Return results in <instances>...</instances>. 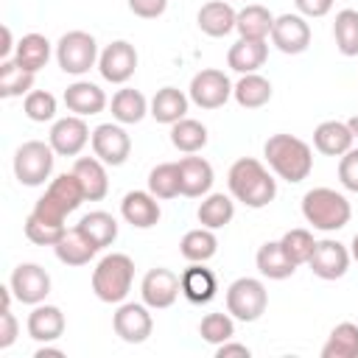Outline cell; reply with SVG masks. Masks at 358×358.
Here are the masks:
<instances>
[{"instance_id": "53", "label": "cell", "mask_w": 358, "mask_h": 358, "mask_svg": "<svg viewBox=\"0 0 358 358\" xmlns=\"http://www.w3.org/2000/svg\"><path fill=\"white\" fill-rule=\"evenodd\" d=\"M347 126H350V131H352V137L358 140V115H352V117L347 120Z\"/></svg>"}, {"instance_id": "14", "label": "cell", "mask_w": 358, "mask_h": 358, "mask_svg": "<svg viewBox=\"0 0 358 358\" xmlns=\"http://www.w3.org/2000/svg\"><path fill=\"white\" fill-rule=\"evenodd\" d=\"M8 285H11L17 302H22V305H39L50 294V274L39 263H20L11 271Z\"/></svg>"}, {"instance_id": "33", "label": "cell", "mask_w": 358, "mask_h": 358, "mask_svg": "<svg viewBox=\"0 0 358 358\" xmlns=\"http://www.w3.org/2000/svg\"><path fill=\"white\" fill-rule=\"evenodd\" d=\"M76 227L92 241V246H95L98 252L106 249V246H112L115 238H117V221H115V215L106 213V210H92V213L81 215V221H78Z\"/></svg>"}, {"instance_id": "40", "label": "cell", "mask_w": 358, "mask_h": 358, "mask_svg": "<svg viewBox=\"0 0 358 358\" xmlns=\"http://www.w3.org/2000/svg\"><path fill=\"white\" fill-rule=\"evenodd\" d=\"M148 190L168 201V199H176L182 196V176H179V162H159L148 171Z\"/></svg>"}, {"instance_id": "16", "label": "cell", "mask_w": 358, "mask_h": 358, "mask_svg": "<svg viewBox=\"0 0 358 358\" xmlns=\"http://www.w3.org/2000/svg\"><path fill=\"white\" fill-rule=\"evenodd\" d=\"M182 294V282H179V274H173L171 268H151L145 271L143 282H140V296L143 302L151 308V310H165L176 302V296Z\"/></svg>"}, {"instance_id": "27", "label": "cell", "mask_w": 358, "mask_h": 358, "mask_svg": "<svg viewBox=\"0 0 358 358\" xmlns=\"http://www.w3.org/2000/svg\"><path fill=\"white\" fill-rule=\"evenodd\" d=\"M73 173L78 176L87 201H101L109 193V176H106V165L98 157H76L73 162Z\"/></svg>"}, {"instance_id": "45", "label": "cell", "mask_w": 358, "mask_h": 358, "mask_svg": "<svg viewBox=\"0 0 358 358\" xmlns=\"http://www.w3.org/2000/svg\"><path fill=\"white\" fill-rule=\"evenodd\" d=\"M280 243H282L285 255H288V257H291L296 266L308 263V260H310V255H313V246H316V241H313L310 229H302V227L288 229V232L280 238Z\"/></svg>"}, {"instance_id": "55", "label": "cell", "mask_w": 358, "mask_h": 358, "mask_svg": "<svg viewBox=\"0 0 358 358\" xmlns=\"http://www.w3.org/2000/svg\"><path fill=\"white\" fill-rule=\"evenodd\" d=\"M229 3H232V0H229Z\"/></svg>"}, {"instance_id": "31", "label": "cell", "mask_w": 358, "mask_h": 358, "mask_svg": "<svg viewBox=\"0 0 358 358\" xmlns=\"http://www.w3.org/2000/svg\"><path fill=\"white\" fill-rule=\"evenodd\" d=\"M271 25H274V14L260 3L243 6L238 11V20H235V31L243 39H268L271 36Z\"/></svg>"}, {"instance_id": "9", "label": "cell", "mask_w": 358, "mask_h": 358, "mask_svg": "<svg viewBox=\"0 0 358 358\" xmlns=\"http://www.w3.org/2000/svg\"><path fill=\"white\" fill-rule=\"evenodd\" d=\"M187 95L199 109H221L232 98V81L224 70L204 67L190 78Z\"/></svg>"}, {"instance_id": "54", "label": "cell", "mask_w": 358, "mask_h": 358, "mask_svg": "<svg viewBox=\"0 0 358 358\" xmlns=\"http://www.w3.org/2000/svg\"><path fill=\"white\" fill-rule=\"evenodd\" d=\"M350 255H352V260L358 263V232L352 235V243H350Z\"/></svg>"}, {"instance_id": "5", "label": "cell", "mask_w": 358, "mask_h": 358, "mask_svg": "<svg viewBox=\"0 0 358 358\" xmlns=\"http://www.w3.org/2000/svg\"><path fill=\"white\" fill-rule=\"evenodd\" d=\"M81 201H87L84 196V187L78 182V176L70 171V173H59L48 182L45 193L36 199L34 204V215L50 221V224H64V218L70 213H76L81 207Z\"/></svg>"}, {"instance_id": "32", "label": "cell", "mask_w": 358, "mask_h": 358, "mask_svg": "<svg viewBox=\"0 0 358 358\" xmlns=\"http://www.w3.org/2000/svg\"><path fill=\"white\" fill-rule=\"evenodd\" d=\"M148 98L140 92V90H131V87H120L115 95H112V117L123 126H131V123H140L145 115H148Z\"/></svg>"}, {"instance_id": "37", "label": "cell", "mask_w": 358, "mask_h": 358, "mask_svg": "<svg viewBox=\"0 0 358 358\" xmlns=\"http://www.w3.org/2000/svg\"><path fill=\"white\" fill-rule=\"evenodd\" d=\"M207 140H210V134H207V126L201 120L182 117L171 126V143L182 154H199L207 145Z\"/></svg>"}, {"instance_id": "52", "label": "cell", "mask_w": 358, "mask_h": 358, "mask_svg": "<svg viewBox=\"0 0 358 358\" xmlns=\"http://www.w3.org/2000/svg\"><path fill=\"white\" fill-rule=\"evenodd\" d=\"M50 355H56V358H62V355H64V352H62V350H59V347H48V344H45V347H39V350H36V358H50Z\"/></svg>"}, {"instance_id": "12", "label": "cell", "mask_w": 358, "mask_h": 358, "mask_svg": "<svg viewBox=\"0 0 358 358\" xmlns=\"http://www.w3.org/2000/svg\"><path fill=\"white\" fill-rule=\"evenodd\" d=\"M137 70V50L126 39L109 42L98 56V73L109 84H126Z\"/></svg>"}, {"instance_id": "34", "label": "cell", "mask_w": 358, "mask_h": 358, "mask_svg": "<svg viewBox=\"0 0 358 358\" xmlns=\"http://www.w3.org/2000/svg\"><path fill=\"white\" fill-rule=\"evenodd\" d=\"M50 53H53V45L48 42V36L42 34H25L20 42H17V50H14V62L31 73H39L48 62H50Z\"/></svg>"}, {"instance_id": "11", "label": "cell", "mask_w": 358, "mask_h": 358, "mask_svg": "<svg viewBox=\"0 0 358 358\" xmlns=\"http://www.w3.org/2000/svg\"><path fill=\"white\" fill-rule=\"evenodd\" d=\"M112 327L120 341L126 344H143L154 333V319L151 308L145 302H120L117 310L112 313Z\"/></svg>"}, {"instance_id": "23", "label": "cell", "mask_w": 358, "mask_h": 358, "mask_svg": "<svg viewBox=\"0 0 358 358\" xmlns=\"http://www.w3.org/2000/svg\"><path fill=\"white\" fill-rule=\"evenodd\" d=\"M64 106L67 112L73 115H81V117H90V115H98L106 109V92L92 84V81H73L67 90H64Z\"/></svg>"}, {"instance_id": "35", "label": "cell", "mask_w": 358, "mask_h": 358, "mask_svg": "<svg viewBox=\"0 0 358 358\" xmlns=\"http://www.w3.org/2000/svg\"><path fill=\"white\" fill-rule=\"evenodd\" d=\"M196 218L207 229H221L235 218V201L227 193H207L196 210Z\"/></svg>"}, {"instance_id": "1", "label": "cell", "mask_w": 358, "mask_h": 358, "mask_svg": "<svg viewBox=\"0 0 358 358\" xmlns=\"http://www.w3.org/2000/svg\"><path fill=\"white\" fill-rule=\"evenodd\" d=\"M227 185H229V196L252 210H260L266 204L274 201L277 196V179L271 176V171L255 159V157H241L229 165L227 173Z\"/></svg>"}, {"instance_id": "20", "label": "cell", "mask_w": 358, "mask_h": 358, "mask_svg": "<svg viewBox=\"0 0 358 358\" xmlns=\"http://www.w3.org/2000/svg\"><path fill=\"white\" fill-rule=\"evenodd\" d=\"M64 324H67V322H64L62 308H59V305H45V302L34 305V310L28 313V322H25L28 336H31L34 341H39V344H50V341L62 338Z\"/></svg>"}, {"instance_id": "29", "label": "cell", "mask_w": 358, "mask_h": 358, "mask_svg": "<svg viewBox=\"0 0 358 358\" xmlns=\"http://www.w3.org/2000/svg\"><path fill=\"white\" fill-rule=\"evenodd\" d=\"M232 98L241 109H260L271 101V81L260 73H246L232 84Z\"/></svg>"}, {"instance_id": "44", "label": "cell", "mask_w": 358, "mask_h": 358, "mask_svg": "<svg viewBox=\"0 0 358 358\" xmlns=\"http://www.w3.org/2000/svg\"><path fill=\"white\" fill-rule=\"evenodd\" d=\"M22 112L34 123H45L56 117V95L48 90H31L22 101Z\"/></svg>"}, {"instance_id": "2", "label": "cell", "mask_w": 358, "mask_h": 358, "mask_svg": "<svg viewBox=\"0 0 358 358\" xmlns=\"http://www.w3.org/2000/svg\"><path fill=\"white\" fill-rule=\"evenodd\" d=\"M263 157H266L268 168L280 179H285L291 185L308 179L310 171H313V151H310V145L305 140L294 137V134H285V131L271 134L263 143Z\"/></svg>"}, {"instance_id": "8", "label": "cell", "mask_w": 358, "mask_h": 358, "mask_svg": "<svg viewBox=\"0 0 358 358\" xmlns=\"http://www.w3.org/2000/svg\"><path fill=\"white\" fill-rule=\"evenodd\" d=\"M268 308V291L257 277H238L227 288V310L238 322H257Z\"/></svg>"}, {"instance_id": "36", "label": "cell", "mask_w": 358, "mask_h": 358, "mask_svg": "<svg viewBox=\"0 0 358 358\" xmlns=\"http://www.w3.org/2000/svg\"><path fill=\"white\" fill-rule=\"evenodd\" d=\"M179 252L187 263H207L210 257H215L218 252V238H215V229H207V227H199V229H190L182 235L179 241Z\"/></svg>"}, {"instance_id": "17", "label": "cell", "mask_w": 358, "mask_h": 358, "mask_svg": "<svg viewBox=\"0 0 358 358\" xmlns=\"http://www.w3.org/2000/svg\"><path fill=\"white\" fill-rule=\"evenodd\" d=\"M352 263V255L344 243L333 241V238H324V241H316L313 246V255L308 260L310 271L319 277V280H341L347 274Z\"/></svg>"}, {"instance_id": "47", "label": "cell", "mask_w": 358, "mask_h": 358, "mask_svg": "<svg viewBox=\"0 0 358 358\" xmlns=\"http://www.w3.org/2000/svg\"><path fill=\"white\" fill-rule=\"evenodd\" d=\"M126 3H129V11L140 20H157L168 8V0H126Z\"/></svg>"}, {"instance_id": "26", "label": "cell", "mask_w": 358, "mask_h": 358, "mask_svg": "<svg viewBox=\"0 0 358 358\" xmlns=\"http://www.w3.org/2000/svg\"><path fill=\"white\" fill-rule=\"evenodd\" d=\"M187 106H190V95H185L182 90L176 87H162L154 92L151 103H148V115L157 120V123H165V126H173L176 120L187 117Z\"/></svg>"}, {"instance_id": "28", "label": "cell", "mask_w": 358, "mask_h": 358, "mask_svg": "<svg viewBox=\"0 0 358 358\" xmlns=\"http://www.w3.org/2000/svg\"><path fill=\"white\" fill-rule=\"evenodd\" d=\"M255 266L268 280H288L296 271V263L285 255L280 241H266L255 255Z\"/></svg>"}, {"instance_id": "21", "label": "cell", "mask_w": 358, "mask_h": 358, "mask_svg": "<svg viewBox=\"0 0 358 358\" xmlns=\"http://www.w3.org/2000/svg\"><path fill=\"white\" fill-rule=\"evenodd\" d=\"M235 20H238V11L232 8L229 0H210L196 14L199 31L207 34V36H213V39H221V36L232 34L235 31Z\"/></svg>"}, {"instance_id": "19", "label": "cell", "mask_w": 358, "mask_h": 358, "mask_svg": "<svg viewBox=\"0 0 358 358\" xmlns=\"http://www.w3.org/2000/svg\"><path fill=\"white\" fill-rule=\"evenodd\" d=\"M179 176H182V196L187 199H204L215 179L213 165L196 154H187L179 159Z\"/></svg>"}, {"instance_id": "30", "label": "cell", "mask_w": 358, "mask_h": 358, "mask_svg": "<svg viewBox=\"0 0 358 358\" xmlns=\"http://www.w3.org/2000/svg\"><path fill=\"white\" fill-rule=\"evenodd\" d=\"M53 252H56V257H59L64 266H87V263L98 255V249L92 246V241H90L78 227H70V229L62 235V241L53 246Z\"/></svg>"}, {"instance_id": "41", "label": "cell", "mask_w": 358, "mask_h": 358, "mask_svg": "<svg viewBox=\"0 0 358 358\" xmlns=\"http://www.w3.org/2000/svg\"><path fill=\"white\" fill-rule=\"evenodd\" d=\"M333 39L341 56H358V11L341 8L333 22Z\"/></svg>"}, {"instance_id": "6", "label": "cell", "mask_w": 358, "mask_h": 358, "mask_svg": "<svg viewBox=\"0 0 358 358\" xmlns=\"http://www.w3.org/2000/svg\"><path fill=\"white\" fill-rule=\"evenodd\" d=\"M56 162V151L50 143L28 140L14 151V176L25 187H39L50 179Z\"/></svg>"}, {"instance_id": "42", "label": "cell", "mask_w": 358, "mask_h": 358, "mask_svg": "<svg viewBox=\"0 0 358 358\" xmlns=\"http://www.w3.org/2000/svg\"><path fill=\"white\" fill-rule=\"evenodd\" d=\"M199 336L207 341V344H224V341H229L232 336H235V319H232V313L227 310V313H221V310H215V313H207V316H201V322H199Z\"/></svg>"}, {"instance_id": "18", "label": "cell", "mask_w": 358, "mask_h": 358, "mask_svg": "<svg viewBox=\"0 0 358 358\" xmlns=\"http://www.w3.org/2000/svg\"><path fill=\"white\" fill-rule=\"evenodd\" d=\"M120 215L134 229H151V227H157V221L162 215L159 199L151 190H129L120 201Z\"/></svg>"}, {"instance_id": "38", "label": "cell", "mask_w": 358, "mask_h": 358, "mask_svg": "<svg viewBox=\"0 0 358 358\" xmlns=\"http://www.w3.org/2000/svg\"><path fill=\"white\" fill-rule=\"evenodd\" d=\"M322 358H358V324L355 322H341L330 330Z\"/></svg>"}, {"instance_id": "4", "label": "cell", "mask_w": 358, "mask_h": 358, "mask_svg": "<svg viewBox=\"0 0 358 358\" xmlns=\"http://www.w3.org/2000/svg\"><path fill=\"white\" fill-rule=\"evenodd\" d=\"M131 282H134V260L123 252L103 255L92 268V294L101 302H109V305L126 302Z\"/></svg>"}, {"instance_id": "13", "label": "cell", "mask_w": 358, "mask_h": 358, "mask_svg": "<svg viewBox=\"0 0 358 358\" xmlns=\"http://www.w3.org/2000/svg\"><path fill=\"white\" fill-rule=\"evenodd\" d=\"M271 45L280 50V53H288V56H296V53H305L308 45H310V25H308V17L302 14H280L274 17V25H271Z\"/></svg>"}, {"instance_id": "15", "label": "cell", "mask_w": 358, "mask_h": 358, "mask_svg": "<svg viewBox=\"0 0 358 358\" xmlns=\"http://www.w3.org/2000/svg\"><path fill=\"white\" fill-rule=\"evenodd\" d=\"M90 137H92V131L87 126V120L81 115H67V117L53 120L48 143L53 145V151L59 157H78L84 151V145L90 143Z\"/></svg>"}, {"instance_id": "39", "label": "cell", "mask_w": 358, "mask_h": 358, "mask_svg": "<svg viewBox=\"0 0 358 358\" xmlns=\"http://www.w3.org/2000/svg\"><path fill=\"white\" fill-rule=\"evenodd\" d=\"M34 76L31 70L20 67L14 59L0 62V98H20L34 90Z\"/></svg>"}, {"instance_id": "46", "label": "cell", "mask_w": 358, "mask_h": 358, "mask_svg": "<svg viewBox=\"0 0 358 358\" xmlns=\"http://www.w3.org/2000/svg\"><path fill=\"white\" fill-rule=\"evenodd\" d=\"M338 182L344 190L358 193V148H350L338 157Z\"/></svg>"}, {"instance_id": "24", "label": "cell", "mask_w": 358, "mask_h": 358, "mask_svg": "<svg viewBox=\"0 0 358 358\" xmlns=\"http://www.w3.org/2000/svg\"><path fill=\"white\" fill-rule=\"evenodd\" d=\"M179 282H182V296L193 305H207L213 302L215 291H218V280L215 274L204 266V263H190L182 274H179Z\"/></svg>"}, {"instance_id": "51", "label": "cell", "mask_w": 358, "mask_h": 358, "mask_svg": "<svg viewBox=\"0 0 358 358\" xmlns=\"http://www.w3.org/2000/svg\"><path fill=\"white\" fill-rule=\"evenodd\" d=\"M11 50H17L14 39H11V28H8V25H3V45H0V59H8V53H11Z\"/></svg>"}, {"instance_id": "43", "label": "cell", "mask_w": 358, "mask_h": 358, "mask_svg": "<svg viewBox=\"0 0 358 358\" xmlns=\"http://www.w3.org/2000/svg\"><path fill=\"white\" fill-rule=\"evenodd\" d=\"M64 232H67L64 224H50L34 213H28V218H25V238L36 246H56Z\"/></svg>"}, {"instance_id": "50", "label": "cell", "mask_w": 358, "mask_h": 358, "mask_svg": "<svg viewBox=\"0 0 358 358\" xmlns=\"http://www.w3.org/2000/svg\"><path fill=\"white\" fill-rule=\"evenodd\" d=\"M232 355H243V358H249L252 350H249L246 344H241V341H232V338L215 347V358H232Z\"/></svg>"}, {"instance_id": "7", "label": "cell", "mask_w": 358, "mask_h": 358, "mask_svg": "<svg viewBox=\"0 0 358 358\" xmlns=\"http://www.w3.org/2000/svg\"><path fill=\"white\" fill-rule=\"evenodd\" d=\"M98 42L87 31H67L56 42V62L67 76H84L98 64Z\"/></svg>"}, {"instance_id": "25", "label": "cell", "mask_w": 358, "mask_h": 358, "mask_svg": "<svg viewBox=\"0 0 358 358\" xmlns=\"http://www.w3.org/2000/svg\"><path fill=\"white\" fill-rule=\"evenodd\" d=\"M355 137L347 126V120H322L313 129V148L324 157H341L352 148Z\"/></svg>"}, {"instance_id": "49", "label": "cell", "mask_w": 358, "mask_h": 358, "mask_svg": "<svg viewBox=\"0 0 358 358\" xmlns=\"http://www.w3.org/2000/svg\"><path fill=\"white\" fill-rule=\"evenodd\" d=\"M294 6H296V14L310 17V20H319V17L330 14L333 0H294Z\"/></svg>"}, {"instance_id": "10", "label": "cell", "mask_w": 358, "mask_h": 358, "mask_svg": "<svg viewBox=\"0 0 358 358\" xmlns=\"http://www.w3.org/2000/svg\"><path fill=\"white\" fill-rule=\"evenodd\" d=\"M90 145H92V154L103 162V165H123L131 154V137L129 131L123 129V123H101L92 129V137H90Z\"/></svg>"}, {"instance_id": "48", "label": "cell", "mask_w": 358, "mask_h": 358, "mask_svg": "<svg viewBox=\"0 0 358 358\" xmlns=\"http://www.w3.org/2000/svg\"><path fill=\"white\" fill-rule=\"evenodd\" d=\"M20 333V322L11 313V308H0V350H8L17 341Z\"/></svg>"}, {"instance_id": "22", "label": "cell", "mask_w": 358, "mask_h": 358, "mask_svg": "<svg viewBox=\"0 0 358 358\" xmlns=\"http://www.w3.org/2000/svg\"><path fill=\"white\" fill-rule=\"evenodd\" d=\"M268 59V39H243L238 36L235 45H229L227 50V67L246 76V73H257Z\"/></svg>"}, {"instance_id": "3", "label": "cell", "mask_w": 358, "mask_h": 358, "mask_svg": "<svg viewBox=\"0 0 358 358\" xmlns=\"http://www.w3.org/2000/svg\"><path fill=\"white\" fill-rule=\"evenodd\" d=\"M302 218L319 232H336L350 224L352 207L347 196L333 187H310L302 196Z\"/></svg>"}]
</instances>
